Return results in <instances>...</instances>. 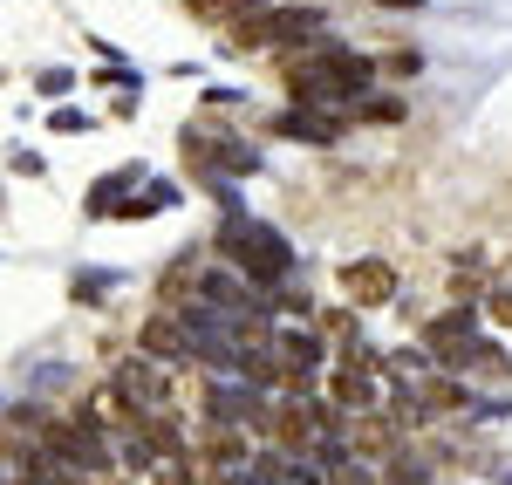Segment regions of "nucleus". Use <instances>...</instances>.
<instances>
[{
  "label": "nucleus",
  "mask_w": 512,
  "mask_h": 485,
  "mask_svg": "<svg viewBox=\"0 0 512 485\" xmlns=\"http://www.w3.org/2000/svg\"><path fill=\"white\" fill-rule=\"evenodd\" d=\"M219 246H226V260H233L239 274H246V287H274L280 274H287V240H280L274 226H253V219H233Z\"/></svg>",
  "instance_id": "nucleus-1"
},
{
  "label": "nucleus",
  "mask_w": 512,
  "mask_h": 485,
  "mask_svg": "<svg viewBox=\"0 0 512 485\" xmlns=\"http://www.w3.org/2000/svg\"><path fill=\"white\" fill-rule=\"evenodd\" d=\"M321 28V14H308V7H267V14H246V21H233V35H226V48H287V41H308Z\"/></svg>",
  "instance_id": "nucleus-2"
},
{
  "label": "nucleus",
  "mask_w": 512,
  "mask_h": 485,
  "mask_svg": "<svg viewBox=\"0 0 512 485\" xmlns=\"http://www.w3.org/2000/svg\"><path fill=\"white\" fill-rule=\"evenodd\" d=\"M164 363H151V356H123L117 363V397L130 404V417H158V410H171V383L158 376Z\"/></svg>",
  "instance_id": "nucleus-3"
},
{
  "label": "nucleus",
  "mask_w": 512,
  "mask_h": 485,
  "mask_svg": "<svg viewBox=\"0 0 512 485\" xmlns=\"http://www.w3.org/2000/svg\"><path fill=\"white\" fill-rule=\"evenodd\" d=\"M342 294L362 301V308H376V301L396 294V267L390 260H349V267H342Z\"/></svg>",
  "instance_id": "nucleus-4"
},
{
  "label": "nucleus",
  "mask_w": 512,
  "mask_h": 485,
  "mask_svg": "<svg viewBox=\"0 0 512 485\" xmlns=\"http://www.w3.org/2000/svg\"><path fill=\"white\" fill-rule=\"evenodd\" d=\"M144 349H151V363H192L198 356V342H192V328L178 322V315H158V322H144Z\"/></svg>",
  "instance_id": "nucleus-5"
},
{
  "label": "nucleus",
  "mask_w": 512,
  "mask_h": 485,
  "mask_svg": "<svg viewBox=\"0 0 512 485\" xmlns=\"http://www.w3.org/2000/svg\"><path fill=\"white\" fill-rule=\"evenodd\" d=\"M246 7H260V0H192V14H205V21L212 14H246Z\"/></svg>",
  "instance_id": "nucleus-6"
},
{
  "label": "nucleus",
  "mask_w": 512,
  "mask_h": 485,
  "mask_svg": "<svg viewBox=\"0 0 512 485\" xmlns=\"http://www.w3.org/2000/svg\"><path fill=\"white\" fill-rule=\"evenodd\" d=\"M362 117H369V123H396V117H403V103H390V96H376V103H362Z\"/></svg>",
  "instance_id": "nucleus-7"
},
{
  "label": "nucleus",
  "mask_w": 512,
  "mask_h": 485,
  "mask_svg": "<svg viewBox=\"0 0 512 485\" xmlns=\"http://www.w3.org/2000/svg\"><path fill=\"white\" fill-rule=\"evenodd\" d=\"M158 485H198V465H164Z\"/></svg>",
  "instance_id": "nucleus-8"
},
{
  "label": "nucleus",
  "mask_w": 512,
  "mask_h": 485,
  "mask_svg": "<svg viewBox=\"0 0 512 485\" xmlns=\"http://www.w3.org/2000/svg\"><path fill=\"white\" fill-rule=\"evenodd\" d=\"M492 322L512 328V294H492Z\"/></svg>",
  "instance_id": "nucleus-9"
},
{
  "label": "nucleus",
  "mask_w": 512,
  "mask_h": 485,
  "mask_svg": "<svg viewBox=\"0 0 512 485\" xmlns=\"http://www.w3.org/2000/svg\"><path fill=\"white\" fill-rule=\"evenodd\" d=\"M390 7H396V0H390ZM403 7H417V0H403Z\"/></svg>",
  "instance_id": "nucleus-10"
}]
</instances>
